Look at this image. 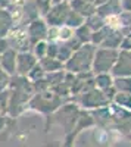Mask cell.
<instances>
[{"mask_svg": "<svg viewBox=\"0 0 131 147\" xmlns=\"http://www.w3.org/2000/svg\"><path fill=\"white\" fill-rule=\"evenodd\" d=\"M15 27L14 18L9 13L7 9H2L0 10V37L2 38H6L7 34L12 31V28Z\"/></svg>", "mask_w": 131, "mask_h": 147, "instance_id": "obj_6", "label": "cell"}, {"mask_svg": "<svg viewBox=\"0 0 131 147\" xmlns=\"http://www.w3.org/2000/svg\"><path fill=\"white\" fill-rule=\"evenodd\" d=\"M7 49H9V43H7V40L0 37V56H2V55L7 50Z\"/></svg>", "mask_w": 131, "mask_h": 147, "instance_id": "obj_11", "label": "cell"}, {"mask_svg": "<svg viewBox=\"0 0 131 147\" xmlns=\"http://www.w3.org/2000/svg\"><path fill=\"white\" fill-rule=\"evenodd\" d=\"M6 40L9 43V49L15 50L16 53L30 52L31 41L27 34V25H16L12 28V31L7 34Z\"/></svg>", "mask_w": 131, "mask_h": 147, "instance_id": "obj_2", "label": "cell"}, {"mask_svg": "<svg viewBox=\"0 0 131 147\" xmlns=\"http://www.w3.org/2000/svg\"><path fill=\"white\" fill-rule=\"evenodd\" d=\"M7 91H9L7 110L12 115L18 113L22 106H28V102L34 96L32 82L27 77H19V75L10 77V82L7 85Z\"/></svg>", "mask_w": 131, "mask_h": 147, "instance_id": "obj_1", "label": "cell"}, {"mask_svg": "<svg viewBox=\"0 0 131 147\" xmlns=\"http://www.w3.org/2000/svg\"><path fill=\"white\" fill-rule=\"evenodd\" d=\"M25 2H31V0H25Z\"/></svg>", "mask_w": 131, "mask_h": 147, "instance_id": "obj_12", "label": "cell"}, {"mask_svg": "<svg viewBox=\"0 0 131 147\" xmlns=\"http://www.w3.org/2000/svg\"><path fill=\"white\" fill-rule=\"evenodd\" d=\"M71 34H72V30L69 27H66V25L59 27V40H69Z\"/></svg>", "mask_w": 131, "mask_h": 147, "instance_id": "obj_9", "label": "cell"}, {"mask_svg": "<svg viewBox=\"0 0 131 147\" xmlns=\"http://www.w3.org/2000/svg\"><path fill=\"white\" fill-rule=\"evenodd\" d=\"M10 82V77L7 75L6 72H3L2 69H0V91H3L7 88V85Z\"/></svg>", "mask_w": 131, "mask_h": 147, "instance_id": "obj_10", "label": "cell"}, {"mask_svg": "<svg viewBox=\"0 0 131 147\" xmlns=\"http://www.w3.org/2000/svg\"><path fill=\"white\" fill-rule=\"evenodd\" d=\"M16 52L7 49V50L0 56V69L6 72L9 77L16 75Z\"/></svg>", "mask_w": 131, "mask_h": 147, "instance_id": "obj_5", "label": "cell"}, {"mask_svg": "<svg viewBox=\"0 0 131 147\" xmlns=\"http://www.w3.org/2000/svg\"><path fill=\"white\" fill-rule=\"evenodd\" d=\"M43 77H44V71L41 69V66L37 63L32 69H31V72L27 75V78L31 81V82H35V81H38V80H43Z\"/></svg>", "mask_w": 131, "mask_h": 147, "instance_id": "obj_8", "label": "cell"}, {"mask_svg": "<svg viewBox=\"0 0 131 147\" xmlns=\"http://www.w3.org/2000/svg\"><path fill=\"white\" fill-rule=\"evenodd\" d=\"M47 28H49V25L46 24V21H43L40 18L28 24L27 25V34H28L30 41H31V46L35 44V43H38V41L46 40Z\"/></svg>", "mask_w": 131, "mask_h": 147, "instance_id": "obj_4", "label": "cell"}, {"mask_svg": "<svg viewBox=\"0 0 131 147\" xmlns=\"http://www.w3.org/2000/svg\"><path fill=\"white\" fill-rule=\"evenodd\" d=\"M47 41H38V43H35L31 46V53L37 57V60H41L43 57L47 56Z\"/></svg>", "mask_w": 131, "mask_h": 147, "instance_id": "obj_7", "label": "cell"}, {"mask_svg": "<svg viewBox=\"0 0 131 147\" xmlns=\"http://www.w3.org/2000/svg\"><path fill=\"white\" fill-rule=\"evenodd\" d=\"M38 63L37 57H35L31 50L30 52H22L16 55V75L19 77H27L31 72V69Z\"/></svg>", "mask_w": 131, "mask_h": 147, "instance_id": "obj_3", "label": "cell"}]
</instances>
